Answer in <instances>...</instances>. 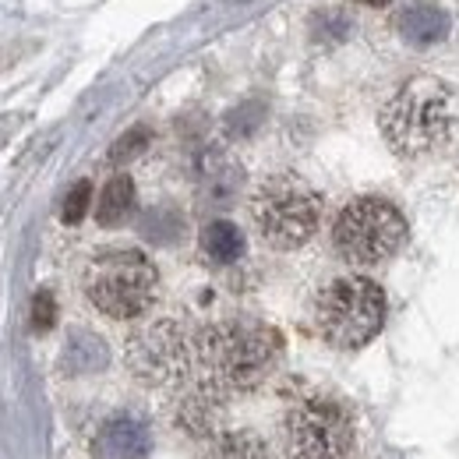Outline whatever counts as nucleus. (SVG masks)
Wrapping results in <instances>:
<instances>
[{"label": "nucleus", "mask_w": 459, "mask_h": 459, "mask_svg": "<svg viewBox=\"0 0 459 459\" xmlns=\"http://www.w3.org/2000/svg\"><path fill=\"white\" fill-rule=\"evenodd\" d=\"M276 360H280V336L258 322L230 318L195 336L198 385L212 389L223 400L262 385L276 368Z\"/></svg>", "instance_id": "1"}, {"label": "nucleus", "mask_w": 459, "mask_h": 459, "mask_svg": "<svg viewBox=\"0 0 459 459\" xmlns=\"http://www.w3.org/2000/svg\"><path fill=\"white\" fill-rule=\"evenodd\" d=\"M378 124H382L385 142L400 156H406V160L431 156V152L446 149L453 142V134H456V96L438 78H428V74L410 78L382 107Z\"/></svg>", "instance_id": "2"}, {"label": "nucleus", "mask_w": 459, "mask_h": 459, "mask_svg": "<svg viewBox=\"0 0 459 459\" xmlns=\"http://www.w3.org/2000/svg\"><path fill=\"white\" fill-rule=\"evenodd\" d=\"M82 287H85V297L96 311H103L114 322H131L152 307L160 276H156V265L145 251L110 247V251H100L85 265Z\"/></svg>", "instance_id": "3"}, {"label": "nucleus", "mask_w": 459, "mask_h": 459, "mask_svg": "<svg viewBox=\"0 0 459 459\" xmlns=\"http://www.w3.org/2000/svg\"><path fill=\"white\" fill-rule=\"evenodd\" d=\"M251 220L276 251H293L315 237L322 223L318 191L297 173H273L251 195Z\"/></svg>", "instance_id": "4"}, {"label": "nucleus", "mask_w": 459, "mask_h": 459, "mask_svg": "<svg viewBox=\"0 0 459 459\" xmlns=\"http://www.w3.org/2000/svg\"><path fill=\"white\" fill-rule=\"evenodd\" d=\"M385 325V293L368 276H340L315 297V329L336 350H360Z\"/></svg>", "instance_id": "5"}, {"label": "nucleus", "mask_w": 459, "mask_h": 459, "mask_svg": "<svg viewBox=\"0 0 459 459\" xmlns=\"http://www.w3.org/2000/svg\"><path fill=\"white\" fill-rule=\"evenodd\" d=\"M333 244L350 265H382L406 244V220L385 198H353L333 227Z\"/></svg>", "instance_id": "6"}, {"label": "nucleus", "mask_w": 459, "mask_h": 459, "mask_svg": "<svg viewBox=\"0 0 459 459\" xmlns=\"http://www.w3.org/2000/svg\"><path fill=\"white\" fill-rule=\"evenodd\" d=\"M283 449L287 459H350L353 456L350 413L325 396L293 403L283 417Z\"/></svg>", "instance_id": "7"}, {"label": "nucleus", "mask_w": 459, "mask_h": 459, "mask_svg": "<svg viewBox=\"0 0 459 459\" xmlns=\"http://www.w3.org/2000/svg\"><path fill=\"white\" fill-rule=\"evenodd\" d=\"M124 357L127 368L149 385H184L195 371V336L180 322L160 318L131 333Z\"/></svg>", "instance_id": "8"}, {"label": "nucleus", "mask_w": 459, "mask_h": 459, "mask_svg": "<svg viewBox=\"0 0 459 459\" xmlns=\"http://www.w3.org/2000/svg\"><path fill=\"white\" fill-rule=\"evenodd\" d=\"M149 449H152V431L134 413H114L92 442L96 459H145Z\"/></svg>", "instance_id": "9"}, {"label": "nucleus", "mask_w": 459, "mask_h": 459, "mask_svg": "<svg viewBox=\"0 0 459 459\" xmlns=\"http://www.w3.org/2000/svg\"><path fill=\"white\" fill-rule=\"evenodd\" d=\"M396 32L406 47H435L449 36V11L428 0L406 4L396 18Z\"/></svg>", "instance_id": "10"}, {"label": "nucleus", "mask_w": 459, "mask_h": 459, "mask_svg": "<svg viewBox=\"0 0 459 459\" xmlns=\"http://www.w3.org/2000/svg\"><path fill=\"white\" fill-rule=\"evenodd\" d=\"M198 459H273L265 442L251 431H223V435H212Z\"/></svg>", "instance_id": "11"}, {"label": "nucleus", "mask_w": 459, "mask_h": 459, "mask_svg": "<svg viewBox=\"0 0 459 459\" xmlns=\"http://www.w3.org/2000/svg\"><path fill=\"white\" fill-rule=\"evenodd\" d=\"M131 209H134V180L131 177H114V180H107V187L100 191V202H96V220H100V227H117V223H124L127 216H131Z\"/></svg>", "instance_id": "12"}, {"label": "nucleus", "mask_w": 459, "mask_h": 459, "mask_svg": "<svg viewBox=\"0 0 459 459\" xmlns=\"http://www.w3.org/2000/svg\"><path fill=\"white\" fill-rule=\"evenodd\" d=\"M202 251L216 262V265H230L244 255V233L233 227L230 220H212L202 230Z\"/></svg>", "instance_id": "13"}, {"label": "nucleus", "mask_w": 459, "mask_h": 459, "mask_svg": "<svg viewBox=\"0 0 459 459\" xmlns=\"http://www.w3.org/2000/svg\"><path fill=\"white\" fill-rule=\"evenodd\" d=\"M103 364H107V346L96 336H89V333L71 336V343L64 350V368L67 371H96Z\"/></svg>", "instance_id": "14"}, {"label": "nucleus", "mask_w": 459, "mask_h": 459, "mask_svg": "<svg viewBox=\"0 0 459 459\" xmlns=\"http://www.w3.org/2000/svg\"><path fill=\"white\" fill-rule=\"evenodd\" d=\"M149 127H131L124 138H117L114 149H110V163H127V160H134V156H142L145 149H149Z\"/></svg>", "instance_id": "15"}, {"label": "nucleus", "mask_w": 459, "mask_h": 459, "mask_svg": "<svg viewBox=\"0 0 459 459\" xmlns=\"http://www.w3.org/2000/svg\"><path fill=\"white\" fill-rule=\"evenodd\" d=\"M89 202H92V184L89 180H78L71 191H67V198H64V223H82L85 220V212H89Z\"/></svg>", "instance_id": "16"}, {"label": "nucleus", "mask_w": 459, "mask_h": 459, "mask_svg": "<svg viewBox=\"0 0 459 459\" xmlns=\"http://www.w3.org/2000/svg\"><path fill=\"white\" fill-rule=\"evenodd\" d=\"M54 322H57L54 293H50V290H39V293H36V300H32V329H36V333H47Z\"/></svg>", "instance_id": "17"}, {"label": "nucleus", "mask_w": 459, "mask_h": 459, "mask_svg": "<svg viewBox=\"0 0 459 459\" xmlns=\"http://www.w3.org/2000/svg\"><path fill=\"white\" fill-rule=\"evenodd\" d=\"M360 4H371V7H385L389 0H360Z\"/></svg>", "instance_id": "18"}]
</instances>
